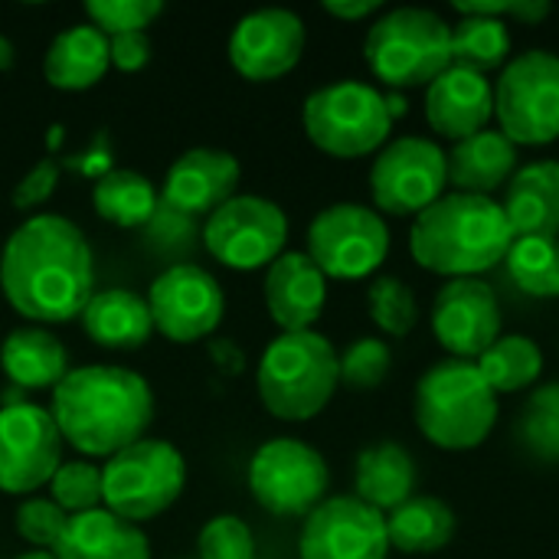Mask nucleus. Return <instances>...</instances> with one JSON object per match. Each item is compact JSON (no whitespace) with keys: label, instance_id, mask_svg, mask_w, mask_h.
I'll use <instances>...</instances> for the list:
<instances>
[{"label":"nucleus","instance_id":"obj_41","mask_svg":"<svg viewBox=\"0 0 559 559\" xmlns=\"http://www.w3.org/2000/svg\"><path fill=\"white\" fill-rule=\"evenodd\" d=\"M459 16H488V20H521L540 23L550 16V0H455Z\"/></svg>","mask_w":559,"mask_h":559},{"label":"nucleus","instance_id":"obj_46","mask_svg":"<svg viewBox=\"0 0 559 559\" xmlns=\"http://www.w3.org/2000/svg\"><path fill=\"white\" fill-rule=\"evenodd\" d=\"M13 62H16V49H13V43L0 33V72L13 69Z\"/></svg>","mask_w":559,"mask_h":559},{"label":"nucleus","instance_id":"obj_42","mask_svg":"<svg viewBox=\"0 0 559 559\" xmlns=\"http://www.w3.org/2000/svg\"><path fill=\"white\" fill-rule=\"evenodd\" d=\"M59 187V164L52 157H43L13 190V206L16 210H36L43 206Z\"/></svg>","mask_w":559,"mask_h":559},{"label":"nucleus","instance_id":"obj_25","mask_svg":"<svg viewBox=\"0 0 559 559\" xmlns=\"http://www.w3.org/2000/svg\"><path fill=\"white\" fill-rule=\"evenodd\" d=\"M82 328L98 347L108 350H138L154 334L147 298L134 295L131 288L95 292L82 311Z\"/></svg>","mask_w":559,"mask_h":559},{"label":"nucleus","instance_id":"obj_9","mask_svg":"<svg viewBox=\"0 0 559 559\" xmlns=\"http://www.w3.org/2000/svg\"><path fill=\"white\" fill-rule=\"evenodd\" d=\"M495 115L511 144H550L559 138V56L527 49L514 56L495 85Z\"/></svg>","mask_w":559,"mask_h":559},{"label":"nucleus","instance_id":"obj_47","mask_svg":"<svg viewBox=\"0 0 559 559\" xmlns=\"http://www.w3.org/2000/svg\"><path fill=\"white\" fill-rule=\"evenodd\" d=\"M16 559H56L52 554H46V550H29V554H23V557Z\"/></svg>","mask_w":559,"mask_h":559},{"label":"nucleus","instance_id":"obj_39","mask_svg":"<svg viewBox=\"0 0 559 559\" xmlns=\"http://www.w3.org/2000/svg\"><path fill=\"white\" fill-rule=\"evenodd\" d=\"M197 554L200 559H255V540L246 521L219 514L203 524L197 537Z\"/></svg>","mask_w":559,"mask_h":559},{"label":"nucleus","instance_id":"obj_10","mask_svg":"<svg viewBox=\"0 0 559 559\" xmlns=\"http://www.w3.org/2000/svg\"><path fill=\"white\" fill-rule=\"evenodd\" d=\"M390 252V229L383 216L360 203H334L308 226V255L324 278H367Z\"/></svg>","mask_w":559,"mask_h":559},{"label":"nucleus","instance_id":"obj_16","mask_svg":"<svg viewBox=\"0 0 559 559\" xmlns=\"http://www.w3.org/2000/svg\"><path fill=\"white\" fill-rule=\"evenodd\" d=\"M301 559H386V518L354 495L324 498L301 527Z\"/></svg>","mask_w":559,"mask_h":559},{"label":"nucleus","instance_id":"obj_3","mask_svg":"<svg viewBox=\"0 0 559 559\" xmlns=\"http://www.w3.org/2000/svg\"><path fill=\"white\" fill-rule=\"evenodd\" d=\"M514 229L504 206L491 197L475 193H442L429 210H423L409 233L413 259L449 278H475L508 259L514 246Z\"/></svg>","mask_w":559,"mask_h":559},{"label":"nucleus","instance_id":"obj_40","mask_svg":"<svg viewBox=\"0 0 559 559\" xmlns=\"http://www.w3.org/2000/svg\"><path fill=\"white\" fill-rule=\"evenodd\" d=\"M66 524H69V514L62 508H56L49 498H26L16 508V534L46 554L56 550V544L66 534Z\"/></svg>","mask_w":559,"mask_h":559},{"label":"nucleus","instance_id":"obj_28","mask_svg":"<svg viewBox=\"0 0 559 559\" xmlns=\"http://www.w3.org/2000/svg\"><path fill=\"white\" fill-rule=\"evenodd\" d=\"M354 485H357L354 498H360L373 511H380V514L396 511L416 491V462L403 445L377 442L357 455Z\"/></svg>","mask_w":559,"mask_h":559},{"label":"nucleus","instance_id":"obj_15","mask_svg":"<svg viewBox=\"0 0 559 559\" xmlns=\"http://www.w3.org/2000/svg\"><path fill=\"white\" fill-rule=\"evenodd\" d=\"M154 331L170 344H197L210 337L226 311L219 282L200 265H174L147 288Z\"/></svg>","mask_w":559,"mask_h":559},{"label":"nucleus","instance_id":"obj_29","mask_svg":"<svg viewBox=\"0 0 559 559\" xmlns=\"http://www.w3.org/2000/svg\"><path fill=\"white\" fill-rule=\"evenodd\" d=\"M455 527L459 521L442 498H409L386 518L390 550H400L409 557L445 550L455 537Z\"/></svg>","mask_w":559,"mask_h":559},{"label":"nucleus","instance_id":"obj_6","mask_svg":"<svg viewBox=\"0 0 559 559\" xmlns=\"http://www.w3.org/2000/svg\"><path fill=\"white\" fill-rule=\"evenodd\" d=\"M364 56L393 92L432 85L452 66V26L432 10L396 7L370 26Z\"/></svg>","mask_w":559,"mask_h":559},{"label":"nucleus","instance_id":"obj_35","mask_svg":"<svg viewBox=\"0 0 559 559\" xmlns=\"http://www.w3.org/2000/svg\"><path fill=\"white\" fill-rule=\"evenodd\" d=\"M367 305H370L373 324L390 337H406L419 321V305H416L413 288L393 275H383L370 285Z\"/></svg>","mask_w":559,"mask_h":559},{"label":"nucleus","instance_id":"obj_14","mask_svg":"<svg viewBox=\"0 0 559 559\" xmlns=\"http://www.w3.org/2000/svg\"><path fill=\"white\" fill-rule=\"evenodd\" d=\"M62 436L49 409L36 403L0 406V491L33 495L62 465Z\"/></svg>","mask_w":559,"mask_h":559},{"label":"nucleus","instance_id":"obj_31","mask_svg":"<svg viewBox=\"0 0 559 559\" xmlns=\"http://www.w3.org/2000/svg\"><path fill=\"white\" fill-rule=\"evenodd\" d=\"M478 370L495 393H518L537 383L544 370V354L537 341L524 334H504L478 357Z\"/></svg>","mask_w":559,"mask_h":559},{"label":"nucleus","instance_id":"obj_8","mask_svg":"<svg viewBox=\"0 0 559 559\" xmlns=\"http://www.w3.org/2000/svg\"><path fill=\"white\" fill-rule=\"evenodd\" d=\"M187 485L183 455L164 439H141L102 468V501L111 514L141 524L164 514Z\"/></svg>","mask_w":559,"mask_h":559},{"label":"nucleus","instance_id":"obj_45","mask_svg":"<svg viewBox=\"0 0 559 559\" xmlns=\"http://www.w3.org/2000/svg\"><path fill=\"white\" fill-rule=\"evenodd\" d=\"M383 98H386V111H390V118H393V121H396V118H403V115L409 111V105H406V98H403L400 92H386Z\"/></svg>","mask_w":559,"mask_h":559},{"label":"nucleus","instance_id":"obj_44","mask_svg":"<svg viewBox=\"0 0 559 559\" xmlns=\"http://www.w3.org/2000/svg\"><path fill=\"white\" fill-rule=\"evenodd\" d=\"M324 10L337 20H367L373 13H380V0H324Z\"/></svg>","mask_w":559,"mask_h":559},{"label":"nucleus","instance_id":"obj_20","mask_svg":"<svg viewBox=\"0 0 559 559\" xmlns=\"http://www.w3.org/2000/svg\"><path fill=\"white\" fill-rule=\"evenodd\" d=\"M328 301V278L308 252H282L265 275V308L282 334L311 331Z\"/></svg>","mask_w":559,"mask_h":559},{"label":"nucleus","instance_id":"obj_11","mask_svg":"<svg viewBox=\"0 0 559 559\" xmlns=\"http://www.w3.org/2000/svg\"><path fill=\"white\" fill-rule=\"evenodd\" d=\"M328 462L301 439L265 442L249 465V491L275 518H308L328 495Z\"/></svg>","mask_w":559,"mask_h":559},{"label":"nucleus","instance_id":"obj_17","mask_svg":"<svg viewBox=\"0 0 559 559\" xmlns=\"http://www.w3.org/2000/svg\"><path fill=\"white\" fill-rule=\"evenodd\" d=\"M305 52V23L298 13L269 7L242 16L229 36V62L249 82L288 75Z\"/></svg>","mask_w":559,"mask_h":559},{"label":"nucleus","instance_id":"obj_37","mask_svg":"<svg viewBox=\"0 0 559 559\" xmlns=\"http://www.w3.org/2000/svg\"><path fill=\"white\" fill-rule=\"evenodd\" d=\"M160 0H92L85 3V13L95 29L105 36L121 33H147V26L160 16Z\"/></svg>","mask_w":559,"mask_h":559},{"label":"nucleus","instance_id":"obj_7","mask_svg":"<svg viewBox=\"0 0 559 559\" xmlns=\"http://www.w3.org/2000/svg\"><path fill=\"white\" fill-rule=\"evenodd\" d=\"M308 141L341 160L373 154L393 128L386 98L367 82H334L308 95L301 108Z\"/></svg>","mask_w":559,"mask_h":559},{"label":"nucleus","instance_id":"obj_24","mask_svg":"<svg viewBox=\"0 0 559 559\" xmlns=\"http://www.w3.org/2000/svg\"><path fill=\"white\" fill-rule=\"evenodd\" d=\"M514 167H518V144H511L501 131L491 128L465 141H455V147L445 154V170L455 193L488 197L491 190L504 187L514 177Z\"/></svg>","mask_w":559,"mask_h":559},{"label":"nucleus","instance_id":"obj_12","mask_svg":"<svg viewBox=\"0 0 559 559\" xmlns=\"http://www.w3.org/2000/svg\"><path fill=\"white\" fill-rule=\"evenodd\" d=\"M203 242L216 262L236 272H255L272 265L288 242V216L265 197H233L223 203L203 229Z\"/></svg>","mask_w":559,"mask_h":559},{"label":"nucleus","instance_id":"obj_13","mask_svg":"<svg viewBox=\"0 0 559 559\" xmlns=\"http://www.w3.org/2000/svg\"><path fill=\"white\" fill-rule=\"evenodd\" d=\"M445 183V151L429 138H400L370 167L373 203L390 216H419L442 197Z\"/></svg>","mask_w":559,"mask_h":559},{"label":"nucleus","instance_id":"obj_4","mask_svg":"<svg viewBox=\"0 0 559 559\" xmlns=\"http://www.w3.org/2000/svg\"><path fill=\"white\" fill-rule=\"evenodd\" d=\"M498 423V393L485 383L478 364L442 360L416 383V426L445 452L478 449Z\"/></svg>","mask_w":559,"mask_h":559},{"label":"nucleus","instance_id":"obj_18","mask_svg":"<svg viewBox=\"0 0 559 559\" xmlns=\"http://www.w3.org/2000/svg\"><path fill=\"white\" fill-rule=\"evenodd\" d=\"M432 331L455 360L481 357L501 337L498 295L478 278H452L432 301Z\"/></svg>","mask_w":559,"mask_h":559},{"label":"nucleus","instance_id":"obj_22","mask_svg":"<svg viewBox=\"0 0 559 559\" xmlns=\"http://www.w3.org/2000/svg\"><path fill=\"white\" fill-rule=\"evenodd\" d=\"M504 216L518 239L559 236V160L521 167L504 193Z\"/></svg>","mask_w":559,"mask_h":559},{"label":"nucleus","instance_id":"obj_2","mask_svg":"<svg viewBox=\"0 0 559 559\" xmlns=\"http://www.w3.org/2000/svg\"><path fill=\"white\" fill-rule=\"evenodd\" d=\"M52 419L66 445L92 459H111L141 442L154 419L147 380L124 367H79L52 390Z\"/></svg>","mask_w":559,"mask_h":559},{"label":"nucleus","instance_id":"obj_19","mask_svg":"<svg viewBox=\"0 0 559 559\" xmlns=\"http://www.w3.org/2000/svg\"><path fill=\"white\" fill-rule=\"evenodd\" d=\"M239 174H242L239 160L229 151L190 147L170 164V170L164 177L160 200L174 213L213 216L223 203H229L236 197Z\"/></svg>","mask_w":559,"mask_h":559},{"label":"nucleus","instance_id":"obj_26","mask_svg":"<svg viewBox=\"0 0 559 559\" xmlns=\"http://www.w3.org/2000/svg\"><path fill=\"white\" fill-rule=\"evenodd\" d=\"M108 36L95 29L92 23L62 29L46 56H43V75L52 88L62 92H82L92 88L108 72Z\"/></svg>","mask_w":559,"mask_h":559},{"label":"nucleus","instance_id":"obj_27","mask_svg":"<svg viewBox=\"0 0 559 559\" xmlns=\"http://www.w3.org/2000/svg\"><path fill=\"white\" fill-rule=\"evenodd\" d=\"M0 367L16 390H56L69 373V354L46 328H16L0 344Z\"/></svg>","mask_w":559,"mask_h":559},{"label":"nucleus","instance_id":"obj_43","mask_svg":"<svg viewBox=\"0 0 559 559\" xmlns=\"http://www.w3.org/2000/svg\"><path fill=\"white\" fill-rule=\"evenodd\" d=\"M108 59L115 69L121 72H138L147 66L151 59V39L147 33H121V36H108Z\"/></svg>","mask_w":559,"mask_h":559},{"label":"nucleus","instance_id":"obj_23","mask_svg":"<svg viewBox=\"0 0 559 559\" xmlns=\"http://www.w3.org/2000/svg\"><path fill=\"white\" fill-rule=\"evenodd\" d=\"M56 559H151L144 531L108 508L75 514L66 524L62 540L52 550Z\"/></svg>","mask_w":559,"mask_h":559},{"label":"nucleus","instance_id":"obj_34","mask_svg":"<svg viewBox=\"0 0 559 559\" xmlns=\"http://www.w3.org/2000/svg\"><path fill=\"white\" fill-rule=\"evenodd\" d=\"M518 439L527 455L540 462H559V383H547L521 409Z\"/></svg>","mask_w":559,"mask_h":559},{"label":"nucleus","instance_id":"obj_30","mask_svg":"<svg viewBox=\"0 0 559 559\" xmlns=\"http://www.w3.org/2000/svg\"><path fill=\"white\" fill-rule=\"evenodd\" d=\"M157 203H160V197H157L154 183L138 170H108L92 187L95 213L121 229L144 226L157 213Z\"/></svg>","mask_w":559,"mask_h":559},{"label":"nucleus","instance_id":"obj_5","mask_svg":"<svg viewBox=\"0 0 559 559\" xmlns=\"http://www.w3.org/2000/svg\"><path fill=\"white\" fill-rule=\"evenodd\" d=\"M341 383V364L331 341L318 331L278 334L255 370L262 406L285 423L314 419Z\"/></svg>","mask_w":559,"mask_h":559},{"label":"nucleus","instance_id":"obj_1","mask_svg":"<svg viewBox=\"0 0 559 559\" xmlns=\"http://www.w3.org/2000/svg\"><path fill=\"white\" fill-rule=\"evenodd\" d=\"M85 233L52 213L23 219L0 252V292L7 305L36 324L82 318L95 295V265Z\"/></svg>","mask_w":559,"mask_h":559},{"label":"nucleus","instance_id":"obj_38","mask_svg":"<svg viewBox=\"0 0 559 559\" xmlns=\"http://www.w3.org/2000/svg\"><path fill=\"white\" fill-rule=\"evenodd\" d=\"M337 364L341 383H347L350 390H373L390 377L393 350L377 337H360L344 350V357H337Z\"/></svg>","mask_w":559,"mask_h":559},{"label":"nucleus","instance_id":"obj_36","mask_svg":"<svg viewBox=\"0 0 559 559\" xmlns=\"http://www.w3.org/2000/svg\"><path fill=\"white\" fill-rule=\"evenodd\" d=\"M49 501L56 508H62L69 518L105 508V501H102V468H95L88 462L59 465V472L49 481Z\"/></svg>","mask_w":559,"mask_h":559},{"label":"nucleus","instance_id":"obj_32","mask_svg":"<svg viewBox=\"0 0 559 559\" xmlns=\"http://www.w3.org/2000/svg\"><path fill=\"white\" fill-rule=\"evenodd\" d=\"M511 56V29L501 20L488 16H459L452 26V66L468 72H491L508 66Z\"/></svg>","mask_w":559,"mask_h":559},{"label":"nucleus","instance_id":"obj_33","mask_svg":"<svg viewBox=\"0 0 559 559\" xmlns=\"http://www.w3.org/2000/svg\"><path fill=\"white\" fill-rule=\"evenodd\" d=\"M504 262L524 295L559 298V239H514Z\"/></svg>","mask_w":559,"mask_h":559},{"label":"nucleus","instance_id":"obj_21","mask_svg":"<svg viewBox=\"0 0 559 559\" xmlns=\"http://www.w3.org/2000/svg\"><path fill=\"white\" fill-rule=\"evenodd\" d=\"M495 115V88L485 75L449 66L426 92V121L452 141H465L488 128Z\"/></svg>","mask_w":559,"mask_h":559}]
</instances>
